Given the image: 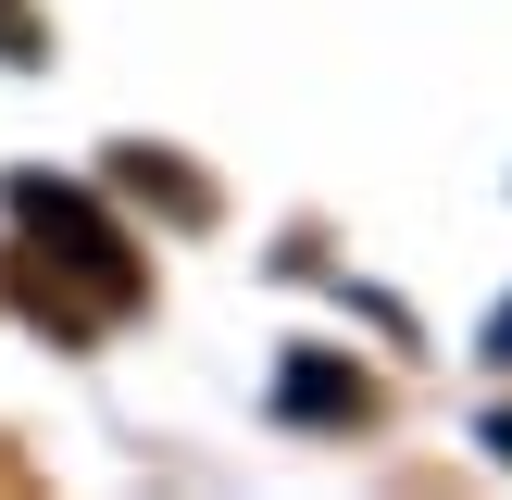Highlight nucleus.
Wrapping results in <instances>:
<instances>
[{
	"instance_id": "nucleus-1",
	"label": "nucleus",
	"mask_w": 512,
	"mask_h": 500,
	"mask_svg": "<svg viewBox=\"0 0 512 500\" xmlns=\"http://www.w3.org/2000/svg\"><path fill=\"white\" fill-rule=\"evenodd\" d=\"M13 225H25V238H38L88 300H100V313H125V300H138V250L100 225V200L75 188V175H13Z\"/></svg>"
},
{
	"instance_id": "nucleus-2",
	"label": "nucleus",
	"mask_w": 512,
	"mask_h": 500,
	"mask_svg": "<svg viewBox=\"0 0 512 500\" xmlns=\"http://www.w3.org/2000/svg\"><path fill=\"white\" fill-rule=\"evenodd\" d=\"M288 425H363V363H338V350H288Z\"/></svg>"
},
{
	"instance_id": "nucleus-3",
	"label": "nucleus",
	"mask_w": 512,
	"mask_h": 500,
	"mask_svg": "<svg viewBox=\"0 0 512 500\" xmlns=\"http://www.w3.org/2000/svg\"><path fill=\"white\" fill-rule=\"evenodd\" d=\"M0 50H25V13H13V0H0Z\"/></svg>"
},
{
	"instance_id": "nucleus-4",
	"label": "nucleus",
	"mask_w": 512,
	"mask_h": 500,
	"mask_svg": "<svg viewBox=\"0 0 512 500\" xmlns=\"http://www.w3.org/2000/svg\"><path fill=\"white\" fill-rule=\"evenodd\" d=\"M488 350H500V363H512V300H500V325H488Z\"/></svg>"
},
{
	"instance_id": "nucleus-5",
	"label": "nucleus",
	"mask_w": 512,
	"mask_h": 500,
	"mask_svg": "<svg viewBox=\"0 0 512 500\" xmlns=\"http://www.w3.org/2000/svg\"><path fill=\"white\" fill-rule=\"evenodd\" d=\"M488 450H500V463H512V413H488Z\"/></svg>"
}]
</instances>
